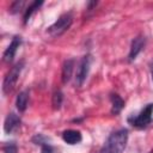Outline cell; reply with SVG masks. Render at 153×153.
Returning a JSON list of instances; mask_svg holds the SVG:
<instances>
[{
    "instance_id": "1",
    "label": "cell",
    "mask_w": 153,
    "mask_h": 153,
    "mask_svg": "<svg viewBox=\"0 0 153 153\" xmlns=\"http://www.w3.org/2000/svg\"><path fill=\"white\" fill-rule=\"evenodd\" d=\"M127 141H128V130L124 128L118 129L112 134H110V136L100 148L99 153H123Z\"/></svg>"
},
{
    "instance_id": "2",
    "label": "cell",
    "mask_w": 153,
    "mask_h": 153,
    "mask_svg": "<svg viewBox=\"0 0 153 153\" xmlns=\"http://www.w3.org/2000/svg\"><path fill=\"white\" fill-rule=\"evenodd\" d=\"M73 23V17L72 14L68 12V13H63L62 16H60L57 18V20L50 25L47 30V32L51 36V37H59L61 36L62 33H65L72 25Z\"/></svg>"
},
{
    "instance_id": "3",
    "label": "cell",
    "mask_w": 153,
    "mask_h": 153,
    "mask_svg": "<svg viewBox=\"0 0 153 153\" xmlns=\"http://www.w3.org/2000/svg\"><path fill=\"white\" fill-rule=\"evenodd\" d=\"M23 67H24V61H20L18 63H16L11 68V71L6 74L5 79H4V82H2V92L5 94L10 93L14 88V86H16V84L18 81V78L20 75V72H22Z\"/></svg>"
},
{
    "instance_id": "4",
    "label": "cell",
    "mask_w": 153,
    "mask_h": 153,
    "mask_svg": "<svg viewBox=\"0 0 153 153\" xmlns=\"http://www.w3.org/2000/svg\"><path fill=\"white\" fill-rule=\"evenodd\" d=\"M152 115H153V103H149L139 112V115H136L133 118H129V122L131 123V126L139 129L146 128L148 124L152 123V120H153Z\"/></svg>"
},
{
    "instance_id": "5",
    "label": "cell",
    "mask_w": 153,
    "mask_h": 153,
    "mask_svg": "<svg viewBox=\"0 0 153 153\" xmlns=\"http://www.w3.org/2000/svg\"><path fill=\"white\" fill-rule=\"evenodd\" d=\"M90 66H91V56L90 55H85L78 67H76V73H75V85L78 87H81L88 75V72H90Z\"/></svg>"
},
{
    "instance_id": "6",
    "label": "cell",
    "mask_w": 153,
    "mask_h": 153,
    "mask_svg": "<svg viewBox=\"0 0 153 153\" xmlns=\"http://www.w3.org/2000/svg\"><path fill=\"white\" fill-rule=\"evenodd\" d=\"M20 44H22V38H20V36H14L13 39L11 41L10 45H8V47L6 48V50L4 51L2 59H4L5 62H7V63L12 62V60L14 59L16 53H17L18 48L20 47Z\"/></svg>"
},
{
    "instance_id": "7",
    "label": "cell",
    "mask_w": 153,
    "mask_h": 153,
    "mask_svg": "<svg viewBox=\"0 0 153 153\" xmlns=\"http://www.w3.org/2000/svg\"><path fill=\"white\" fill-rule=\"evenodd\" d=\"M20 124V118L18 115H16L14 112H11L6 116L5 122H4V130L6 134H11L13 133Z\"/></svg>"
},
{
    "instance_id": "8",
    "label": "cell",
    "mask_w": 153,
    "mask_h": 153,
    "mask_svg": "<svg viewBox=\"0 0 153 153\" xmlns=\"http://www.w3.org/2000/svg\"><path fill=\"white\" fill-rule=\"evenodd\" d=\"M143 45H145V37L142 36H137L131 41V45L129 50V61H133L136 59V56L141 53Z\"/></svg>"
},
{
    "instance_id": "9",
    "label": "cell",
    "mask_w": 153,
    "mask_h": 153,
    "mask_svg": "<svg viewBox=\"0 0 153 153\" xmlns=\"http://www.w3.org/2000/svg\"><path fill=\"white\" fill-rule=\"evenodd\" d=\"M62 139L68 145H76V143H79L81 141L82 136H81V133L79 130L68 129V130H65L62 133Z\"/></svg>"
},
{
    "instance_id": "10",
    "label": "cell",
    "mask_w": 153,
    "mask_h": 153,
    "mask_svg": "<svg viewBox=\"0 0 153 153\" xmlns=\"http://www.w3.org/2000/svg\"><path fill=\"white\" fill-rule=\"evenodd\" d=\"M73 69H74V60H72V59L66 60L63 62V65H62V74H61V78H62V82L63 84H67L71 80Z\"/></svg>"
},
{
    "instance_id": "11",
    "label": "cell",
    "mask_w": 153,
    "mask_h": 153,
    "mask_svg": "<svg viewBox=\"0 0 153 153\" xmlns=\"http://www.w3.org/2000/svg\"><path fill=\"white\" fill-rule=\"evenodd\" d=\"M110 99H111V114L118 115L124 106V100L117 93H112L110 96Z\"/></svg>"
},
{
    "instance_id": "12",
    "label": "cell",
    "mask_w": 153,
    "mask_h": 153,
    "mask_svg": "<svg viewBox=\"0 0 153 153\" xmlns=\"http://www.w3.org/2000/svg\"><path fill=\"white\" fill-rule=\"evenodd\" d=\"M27 102H29V92L27 91H22L18 96H17V99H16V105H17V109L23 112L26 110V106H27Z\"/></svg>"
},
{
    "instance_id": "13",
    "label": "cell",
    "mask_w": 153,
    "mask_h": 153,
    "mask_svg": "<svg viewBox=\"0 0 153 153\" xmlns=\"http://www.w3.org/2000/svg\"><path fill=\"white\" fill-rule=\"evenodd\" d=\"M42 5H43V1H33V2H31V4L29 5V7L25 10V13H24V23H25V24L29 22V19H30V17L32 16V13H33L35 11H37Z\"/></svg>"
},
{
    "instance_id": "14",
    "label": "cell",
    "mask_w": 153,
    "mask_h": 153,
    "mask_svg": "<svg viewBox=\"0 0 153 153\" xmlns=\"http://www.w3.org/2000/svg\"><path fill=\"white\" fill-rule=\"evenodd\" d=\"M62 100H63V96H62V92L61 91H55L53 93V99H51V104H53V108L55 110H59L62 105Z\"/></svg>"
},
{
    "instance_id": "15",
    "label": "cell",
    "mask_w": 153,
    "mask_h": 153,
    "mask_svg": "<svg viewBox=\"0 0 153 153\" xmlns=\"http://www.w3.org/2000/svg\"><path fill=\"white\" fill-rule=\"evenodd\" d=\"M2 151H4V153H17V146L13 142H10V143L4 145Z\"/></svg>"
},
{
    "instance_id": "16",
    "label": "cell",
    "mask_w": 153,
    "mask_h": 153,
    "mask_svg": "<svg viewBox=\"0 0 153 153\" xmlns=\"http://www.w3.org/2000/svg\"><path fill=\"white\" fill-rule=\"evenodd\" d=\"M24 4H25V1H16V2H13L12 6H11V12L12 13H17L19 10H22Z\"/></svg>"
},
{
    "instance_id": "17",
    "label": "cell",
    "mask_w": 153,
    "mask_h": 153,
    "mask_svg": "<svg viewBox=\"0 0 153 153\" xmlns=\"http://www.w3.org/2000/svg\"><path fill=\"white\" fill-rule=\"evenodd\" d=\"M41 153H53V147L49 145V143H43L42 145V149H41Z\"/></svg>"
},
{
    "instance_id": "18",
    "label": "cell",
    "mask_w": 153,
    "mask_h": 153,
    "mask_svg": "<svg viewBox=\"0 0 153 153\" xmlns=\"http://www.w3.org/2000/svg\"><path fill=\"white\" fill-rule=\"evenodd\" d=\"M151 74H152V79H153V65L151 66Z\"/></svg>"
},
{
    "instance_id": "19",
    "label": "cell",
    "mask_w": 153,
    "mask_h": 153,
    "mask_svg": "<svg viewBox=\"0 0 153 153\" xmlns=\"http://www.w3.org/2000/svg\"><path fill=\"white\" fill-rule=\"evenodd\" d=\"M151 153H153V149H152V152H151Z\"/></svg>"
}]
</instances>
